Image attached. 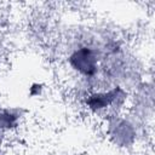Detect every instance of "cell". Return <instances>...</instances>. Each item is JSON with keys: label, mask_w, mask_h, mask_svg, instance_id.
Wrapping results in <instances>:
<instances>
[{"label": "cell", "mask_w": 155, "mask_h": 155, "mask_svg": "<svg viewBox=\"0 0 155 155\" xmlns=\"http://www.w3.org/2000/svg\"><path fill=\"white\" fill-rule=\"evenodd\" d=\"M0 104H1V103H0Z\"/></svg>", "instance_id": "obj_10"}, {"label": "cell", "mask_w": 155, "mask_h": 155, "mask_svg": "<svg viewBox=\"0 0 155 155\" xmlns=\"http://www.w3.org/2000/svg\"><path fill=\"white\" fill-rule=\"evenodd\" d=\"M0 155H8V154H6V151H5V153H2V154H0Z\"/></svg>", "instance_id": "obj_9"}, {"label": "cell", "mask_w": 155, "mask_h": 155, "mask_svg": "<svg viewBox=\"0 0 155 155\" xmlns=\"http://www.w3.org/2000/svg\"><path fill=\"white\" fill-rule=\"evenodd\" d=\"M131 91L120 85L103 86L85 93L78 102L85 115L98 122L110 115L127 111Z\"/></svg>", "instance_id": "obj_3"}, {"label": "cell", "mask_w": 155, "mask_h": 155, "mask_svg": "<svg viewBox=\"0 0 155 155\" xmlns=\"http://www.w3.org/2000/svg\"><path fill=\"white\" fill-rule=\"evenodd\" d=\"M120 36L105 24H91L74 31L63 48V68L78 101L87 92L101 87L104 52Z\"/></svg>", "instance_id": "obj_1"}, {"label": "cell", "mask_w": 155, "mask_h": 155, "mask_svg": "<svg viewBox=\"0 0 155 155\" xmlns=\"http://www.w3.org/2000/svg\"><path fill=\"white\" fill-rule=\"evenodd\" d=\"M2 52H4V41H2V38H1V35H0V57H1Z\"/></svg>", "instance_id": "obj_8"}, {"label": "cell", "mask_w": 155, "mask_h": 155, "mask_svg": "<svg viewBox=\"0 0 155 155\" xmlns=\"http://www.w3.org/2000/svg\"><path fill=\"white\" fill-rule=\"evenodd\" d=\"M154 84L153 78H145L132 91L130 97L128 111L142 120L144 124L151 126L154 116Z\"/></svg>", "instance_id": "obj_4"}, {"label": "cell", "mask_w": 155, "mask_h": 155, "mask_svg": "<svg viewBox=\"0 0 155 155\" xmlns=\"http://www.w3.org/2000/svg\"><path fill=\"white\" fill-rule=\"evenodd\" d=\"M46 91H47L46 84L42 81H39V80L31 81L27 87V94L31 99H39V98L44 97Z\"/></svg>", "instance_id": "obj_6"}, {"label": "cell", "mask_w": 155, "mask_h": 155, "mask_svg": "<svg viewBox=\"0 0 155 155\" xmlns=\"http://www.w3.org/2000/svg\"><path fill=\"white\" fill-rule=\"evenodd\" d=\"M99 126L107 143L117 151L133 154L142 149L147 142L149 125L128 110L101 120Z\"/></svg>", "instance_id": "obj_2"}, {"label": "cell", "mask_w": 155, "mask_h": 155, "mask_svg": "<svg viewBox=\"0 0 155 155\" xmlns=\"http://www.w3.org/2000/svg\"><path fill=\"white\" fill-rule=\"evenodd\" d=\"M28 110L23 105H2L0 104V132L15 134L25 122Z\"/></svg>", "instance_id": "obj_5"}, {"label": "cell", "mask_w": 155, "mask_h": 155, "mask_svg": "<svg viewBox=\"0 0 155 155\" xmlns=\"http://www.w3.org/2000/svg\"><path fill=\"white\" fill-rule=\"evenodd\" d=\"M7 142V136L0 132V154L5 153V144Z\"/></svg>", "instance_id": "obj_7"}]
</instances>
